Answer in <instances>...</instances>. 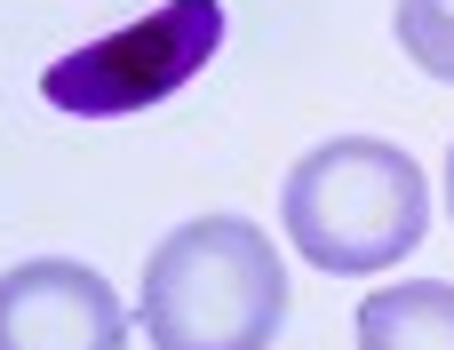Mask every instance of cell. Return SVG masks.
Returning a JSON list of instances; mask_svg holds the SVG:
<instances>
[{"label":"cell","mask_w":454,"mask_h":350,"mask_svg":"<svg viewBox=\"0 0 454 350\" xmlns=\"http://www.w3.org/2000/svg\"><path fill=\"white\" fill-rule=\"evenodd\" d=\"M447 215H454V152H447Z\"/></svg>","instance_id":"7"},{"label":"cell","mask_w":454,"mask_h":350,"mask_svg":"<svg viewBox=\"0 0 454 350\" xmlns=\"http://www.w3.org/2000/svg\"><path fill=\"white\" fill-rule=\"evenodd\" d=\"M0 350H128V303L64 255L0 279Z\"/></svg>","instance_id":"4"},{"label":"cell","mask_w":454,"mask_h":350,"mask_svg":"<svg viewBox=\"0 0 454 350\" xmlns=\"http://www.w3.org/2000/svg\"><path fill=\"white\" fill-rule=\"evenodd\" d=\"M223 48V0H160L152 16L56 56L40 72V96L72 120H128L168 104L184 80H200Z\"/></svg>","instance_id":"3"},{"label":"cell","mask_w":454,"mask_h":350,"mask_svg":"<svg viewBox=\"0 0 454 350\" xmlns=\"http://www.w3.org/2000/svg\"><path fill=\"white\" fill-rule=\"evenodd\" d=\"M136 319L152 350H271L287 319V263L247 215L176 223L144 263Z\"/></svg>","instance_id":"1"},{"label":"cell","mask_w":454,"mask_h":350,"mask_svg":"<svg viewBox=\"0 0 454 350\" xmlns=\"http://www.w3.org/2000/svg\"><path fill=\"white\" fill-rule=\"evenodd\" d=\"M399 48L431 72V80H454V0H399Z\"/></svg>","instance_id":"6"},{"label":"cell","mask_w":454,"mask_h":350,"mask_svg":"<svg viewBox=\"0 0 454 350\" xmlns=\"http://www.w3.org/2000/svg\"><path fill=\"white\" fill-rule=\"evenodd\" d=\"M359 350H454V279L375 287L359 303Z\"/></svg>","instance_id":"5"},{"label":"cell","mask_w":454,"mask_h":350,"mask_svg":"<svg viewBox=\"0 0 454 350\" xmlns=\"http://www.w3.org/2000/svg\"><path fill=\"white\" fill-rule=\"evenodd\" d=\"M279 223L295 239L303 263L335 271V279H367L391 271L399 255L423 247L431 231V183L423 167L383 144V136H335L311 144L287 183H279Z\"/></svg>","instance_id":"2"}]
</instances>
